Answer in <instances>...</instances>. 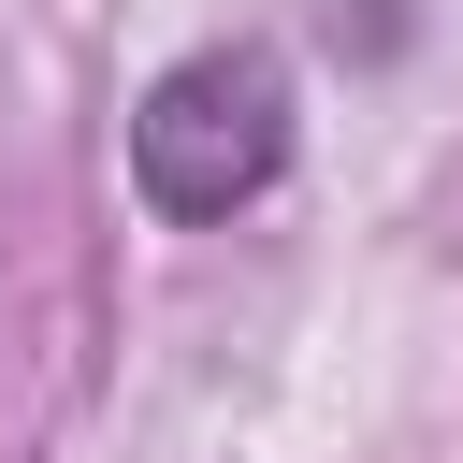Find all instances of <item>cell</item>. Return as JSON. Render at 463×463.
Masks as SVG:
<instances>
[{
	"instance_id": "cell-1",
	"label": "cell",
	"mask_w": 463,
	"mask_h": 463,
	"mask_svg": "<svg viewBox=\"0 0 463 463\" xmlns=\"http://www.w3.org/2000/svg\"><path fill=\"white\" fill-rule=\"evenodd\" d=\"M275 174H289V58L275 43H188L130 101V188H145V217L217 232Z\"/></svg>"
}]
</instances>
